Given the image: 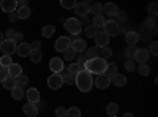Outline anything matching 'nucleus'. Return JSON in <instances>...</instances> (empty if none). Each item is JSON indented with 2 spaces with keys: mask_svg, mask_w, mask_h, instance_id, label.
Listing matches in <instances>:
<instances>
[{
  "mask_svg": "<svg viewBox=\"0 0 158 117\" xmlns=\"http://www.w3.org/2000/svg\"><path fill=\"white\" fill-rule=\"evenodd\" d=\"M74 86L81 90V92H90L92 86H94V77H92V74L89 71L82 70L74 76Z\"/></svg>",
  "mask_w": 158,
  "mask_h": 117,
  "instance_id": "obj_1",
  "label": "nucleus"
},
{
  "mask_svg": "<svg viewBox=\"0 0 158 117\" xmlns=\"http://www.w3.org/2000/svg\"><path fill=\"white\" fill-rule=\"evenodd\" d=\"M106 68H108V62L101 57L87 60L85 63V71H89L90 74H97V76L103 74V73H106Z\"/></svg>",
  "mask_w": 158,
  "mask_h": 117,
  "instance_id": "obj_2",
  "label": "nucleus"
},
{
  "mask_svg": "<svg viewBox=\"0 0 158 117\" xmlns=\"http://www.w3.org/2000/svg\"><path fill=\"white\" fill-rule=\"evenodd\" d=\"M65 24V29H67V32H70L71 35H79L82 32V25L79 24V21L76 18H68L63 21Z\"/></svg>",
  "mask_w": 158,
  "mask_h": 117,
  "instance_id": "obj_3",
  "label": "nucleus"
},
{
  "mask_svg": "<svg viewBox=\"0 0 158 117\" xmlns=\"http://www.w3.org/2000/svg\"><path fill=\"white\" fill-rule=\"evenodd\" d=\"M103 32L106 33L109 38H111V36H117L118 33H120V25H118L115 21L109 19V21L104 22V25H103Z\"/></svg>",
  "mask_w": 158,
  "mask_h": 117,
  "instance_id": "obj_4",
  "label": "nucleus"
},
{
  "mask_svg": "<svg viewBox=\"0 0 158 117\" xmlns=\"http://www.w3.org/2000/svg\"><path fill=\"white\" fill-rule=\"evenodd\" d=\"M71 48V40L68 36H60L57 38V41L54 44V49L59 51V52H65V51H68Z\"/></svg>",
  "mask_w": 158,
  "mask_h": 117,
  "instance_id": "obj_5",
  "label": "nucleus"
},
{
  "mask_svg": "<svg viewBox=\"0 0 158 117\" xmlns=\"http://www.w3.org/2000/svg\"><path fill=\"white\" fill-rule=\"evenodd\" d=\"M16 48L18 44L13 41V40H3V43L0 44V51H2L3 56H11L16 52Z\"/></svg>",
  "mask_w": 158,
  "mask_h": 117,
  "instance_id": "obj_6",
  "label": "nucleus"
},
{
  "mask_svg": "<svg viewBox=\"0 0 158 117\" xmlns=\"http://www.w3.org/2000/svg\"><path fill=\"white\" fill-rule=\"evenodd\" d=\"M63 86V79H62V74H56L52 73L49 77H48V87L52 89V90H57Z\"/></svg>",
  "mask_w": 158,
  "mask_h": 117,
  "instance_id": "obj_7",
  "label": "nucleus"
},
{
  "mask_svg": "<svg viewBox=\"0 0 158 117\" xmlns=\"http://www.w3.org/2000/svg\"><path fill=\"white\" fill-rule=\"evenodd\" d=\"M71 51H74L76 54H82L85 52V49H87V41L84 40V38H76V40L71 41Z\"/></svg>",
  "mask_w": 158,
  "mask_h": 117,
  "instance_id": "obj_8",
  "label": "nucleus"
},
{
  "mask_svg": "<svg viewBox=\"0 0 158 117\" xmlns=\"http://www.w3.org/2000/svg\"><path fill=\"white\" fill-rule=\"evenodd\" d=\"M94 84L97 86V89H101V90H104V89H108V87L111 86V77H109L106 73L98 74V76H97V79L94 81Z\"/></svg>",
  "mask_w": 158,
  "mask_h": 117,
  "instance_id": "obj_9",
  "label": "nucleus"
},
{
  "mask_svg": "<svg viewBox=\"0 0 158 117\" xmlns=\"http://www.w3.org/2000/svg\"><path fill=\"white\" fill-rule=\"evenodd\" d=\"M49 68H51V71H52V73L60 74V73L65 70V67H63V60H62L60 57H54V59H51V62H49Z\"/></svg>",
  "mask_w": 158,
  "mask_h": 117,
  "instance_id": "obj_10",
  "label": "nucleus"
},
{
  "mask_svg": "<svg viewBox=\"0 0 158 117\" xmlns=\"http://www.w3.org/2000/svg\"><path fill=\"white\" fill-rule=\"evenodd\" d=\"M149 49L147 48H141V49H136V54H135V59L133 60H136L139 65L141 63H146L147 60H149Z\"/></svg>",
  "mask_w": 158,
  "mask_h": 117,
  "instance_id": "obj_11",
  "label": "nucleus"
},
{
  "mask_svg": "<svg viewBox=\"0 0 158 117\" xmlns=\"http://www.w3.org/2000/svg\"><path fill=\"white\" fill-rule=\"evenodd\" d=\"M74 13H76V15L77 16H87L89 15V13H90V5L87 3V2H79V3H76L74 5Z\"/></svg>",
  "mask_w": 158,
  "mask_h": 117,
  "instance_id": "obj_12",
  "label": "nucleus"
},
{
  "mask_svg": "<svg viewBox=\"0 0 158 117\" xmlns=\"http://www.w3.org/2000/svg\"><path fill=\"white\" fill-rule=\"evenodd\" d=\"M0 10H3L5 13H15L18 10V5H16V0H3L0 2Z\"/></svg>",
  "mask_w": 158,
  "mask_h": 117,
  "instance_id": "obj_13",
  "label": "nucleus"
},
{
  "mask_svg": "<svg viewBox=\"0 0 158 117\" xmlns=\"http://www.w3.org/2000/svg\"><path fill=\"white\" fill-rule=\"evenodd\" d=\"M94 40H95V43H97V44H95L97 48H106V46L109 44V36L104 33V32H98Z\"/></svg>",
  "mask_w": 158,
  "mask_h": 117,
  "instance_id": "obj_14",
  "label": "nucleus"
},
{
  "mask_svg": "<svg viewBox=\"0 0 158 117\" xmlns=\"http://www.w3.org/2000/svg\"><path fill=\"white\" fill-rule=\"evenodd\" d=\"M25 97H27L29 103H33V105H36V103H38L40 100H41V95H40L38 89H35V87L29 89L27 92H25Z\"/></svg>",
  "mask_w": 158,
  "mask_h": 117,
  "instance_id": "obj_15",
  "label": "nucleus"
},
{
  "mask_svg": "<svg viewBox=\"0 0 158 117\" xmlns=\"http://www.w3.org/2000/svg\"><path fill=\"white\" fill-rule=\"evenodd\" d=\"M30 52H32V48H30L29 43H21V44H18V48H16V54H18L19 57H29Z\"/></svg>",
  "mask_w": 158,
  "mask_h": 117,
  "instance_id": "obj_16",
  "label": "nucleus"
},
{
  "mask_svg": "<svg viewBox=\"0 0 158 117\" xmlns=\"http://www.w3.org/2000/svg\"><path fill=\"white\" fill-rule=\"evenodd\" d=\"M125 41H127L128 46H136V43L139 41V33H138L136 30H130V32H127V35H125Z\"/></svg>",
  "mask_w": 158,
  "mask_h": 117,
  "instance_id": "obj_17",
  "label": "nucleus"
},
{
  "mask_svg": "<svg viewBox=\"0 0 158 117\" xmlns=\"http://www.w3.org/2000/svg\"><path fill=\"white\" fill-rule=\"evenodd\" d=\"M118 11H120V10H118V6L115 3H106V5H103V13H106L109 18H115Z\"/></svg>",
  "mask_w": 158,
  "mask_h": 117,
  "instance_id": "obj_18",
  "label": "nucleus"
},
{
  "mask_svg": "<svg viewBox=\"0 0 158 117\" xmlns=\"http://www.w3.org/2000/svg\"><path fill=\"white\" fill-rule=\"evenodd\" d=\"M22 111H24V114H27L29 117H35L40 112L36 105H33V103H25V105L22 106Z\"/></svg>",
  "mask_w": 158,
  "mask_h": 117,
  "instance_id": "obj_19",
  "label": "nucleus"
},
{
  "mask_svg": "<svg viewBox=\"0 0 158 117\" xmlns=\"http://www.w3.org/2000/svg\"><path fill=\"white\" fill-rule=\"evenodd\" d=\"M22 74V67L19 63H15L13 62L10 67H8V76H11V77H18V76H21Z\"/></svg>",
  "mask_w": 158,
  "mask_h": 117,
  "instance_id": "obj_20",
  "label": "nucleus"
},
{
  "mask_svg": "<svg viewBox=\"0 0 158 117\" xmlns=\"http://www.w3.org/2000/svg\"><path fill=\"white\" fill-rule=\"evenodd\" d=\"M111 84H114L115 87H123L127 84V77L123 74H120V73H117V74H114L111 77Z\"/></svg>",
  "mask_w": 158,
  "mask_h": 117,
  "instance_id": "obj_21",
  "label": "nucleus"
},
{
  "mask_svg": "<svg viewBox=\"0 0 158 117\" xmlns=\"http://www.w3.org/2000/svg\"><path fill=\"white\" fill-rule=\"evenodd\" d=\"M98 52H100V48H97V46H92V48H87L85 49V57H87V60H92V59H97L98 57Z\"/></svg>",
  "mask_w": 158,
  "mask_h": 117,
  "instance_id": "obj_22",
  "label": "nucleus"
},
{
  "mask_svg": "<svg viewBox=\"0 0 158 117\" xmlns=\"http://www.w3.org/2000/svg\"><path fill=\"white\" fill-rule=\"evenodd\" d=\"M11 97H13V100H22L24 97H25V92H24V89L22 87H19V86H16L15 89L11 90Z\"/></svg>",
  "mask_w": 158,
  "mask_h": 117,
  "instance_id": "obj_23",
  "label": "nucleus"
},
{
  "mask_svg": "<svg viewBox=\"0 0 158 117\" xmlns=\"http://www.w3.org/2000/svg\"><path fill=\"white\" fill-rule=\"evenodd\" d=\"M16 13H18V18H19V19H29L30 15H32V11H30L29 6H25V8H18Z\"/></svg>",
  "mask_w": 158,
  "mask_h": 117,
  "instance_id": "obj_24",
  "label": "nucleus"
},
{
  "mask_svg": "<svg viewBox=\"0 0 158 117\" xmlns=\"http://www.w3.org/2000/svg\"><path fill=\"white\" fill-rule=\"evenodd\" d=\"M2 86L5 87V89H10V90H13L18 84H16V77H11V76H6V79L2 82Z\"/></svg>",
  "mask_w": 158,
  "mask_h": 117,
  "instance_id": "obj_25",
  "label": "nucleus"
},
{
  "mask_svg": "<svg viewBox=\"0 0 158 117\" xmlns=\"http://www.w3.org/2000/svg\"><path fill=\"white\" fill-rule=\"evenodd\" d=\"M41 33H43L44 38H51L52 35L56 33V27H54V25H51V24H48V25H44V27H43Z\"/></svg>",
  "mask_w": 158,
  "mask_h": 117,
  "instance_id": "obj_26",
  "label": "nucleus"
},
{
  "mask_svg": "<svg viewBox=\"0 0 158 117\" xmlns=\"http://www.w3.org/2000/svg\"><path fill=\"white\" fill-rule=\"evenodd\" d=\"M90 13H94L95 16H103V5L101 3H92L90 5Z\"/></svg>",
  "mask_w": 158,
  "mask_h": 117,
  "instance_id": "obj_27",
  "label": "nucleus"
},
{
  "mask_svg": "<svg viewBox=\"0 0 158 117\" xmlns=\"http://www.w3.org/2000/svg\"><path fill=\"white\" fill-rule=\"evenodd\" d=\"M85 63H87V57H85L84 52L76 56V65H77V67L81 68V70H85Z\"/></svg>",
  "mask_w": 158,
  "mask_h": 117,
  "instance_id": "obj_28",
  "label": "nucleus"
},
{
  "mask_svg": "<svg viewBox=\"0 0 158 117\" xmlns=\"http://www.w3.org/2000/svg\"><path fill=\"white\" fill-rule=\"evenodd\" d=\"M104 22H106V19H104L103 16H95L94 19H92V25H94L97 30H98V29H103Z\"/></svg>",
  "mask_w": 158,
  "mask_h": 117,
  "instance_id": "obj_29",
  "label": "nucleus"
},
{
  "mask_svg": "<svg viewBox=\"0 0 158 117\" xmlns=\"http://www.w3.org/2000/svg\"><path fill=\"white\" fill-rule=\"evenodd\" d=\"M111 56H112V51H111V48H109V46H106V48H100L98 57H101V59H104V60H108Z\"/></svg>",
  "mask_w": 158,
  "mask_h": 117,
  "instance_id": "obj_30",
  "label": "nucleus"
},
{
  "mask_svg": "<svg viewBox=\"0 0 158 117\" xmlns=\"http://www.w3.org/2000/svg\"><path fill=\"white\" fill-rule=\"evenodd\" d=\"M29 57H30L32 63H40L41 59H43V52H41V51H32Z\"/></svg>",
  "mask_w": 158,
  "mask_h": 117,
  "instance_id": "obj_31",
  "label": "nucleus"
},
{
  "mask_svg": "<svg viewBox=\"0 0 158 117\" xmlns=\"http://www.w3.org/2000/svg\"><path fill=\"white\" fill-rule=\"evenodd\" d=\"M62 79H63V84H68V86H73L74 84V76H71L68 71H62Z\"/></svg>",
  "mask_w": 158,
  "mask_h": 117,
  "instance_id": "obj_32",
  "label": "nucleus"
},
{
  "mask_svg": "<svg viewBox=\"0 0 158 117\" xmlns=\"http://www.w3.org/2000/svg\"><path fill=\"white\" fill-rule=\"evenodd\" d=\"M81 115H82L81 109H79L77 106H71V108L67 109V115H65V117H81Z\"/></svg>",
  "mask_w": 158,
  "mask_h": 117,
  "instance_id": "obj_33",
  "label": "nucleus"
},
{
  "mask_svg": "<svg viewBox=\"0 0 158 117\" xmlns=\"http://www.w3.org/2000/svg\"><path fill=\"white\" fill-rule=\"evenodd\" d=\"M135 54H136V46H128L125 49V57L127 60H133L135 59Z\"/></svg>",
  "mask_w": 158,
  "mask_h": 117,
  "instance_id": "obj_34",
  "label": "nucleus"
},
{
  "mask_svg": "<svg viewBox=\"0 0 158 117\" xmlns=\"http://www.w3.org/2000/svg\"><path fill=\"white\" fill-rule=\"evenodd\" d=\"M117 63H114V62H111V63H108V68H106V74L109 76V77H112L114 74H117Z\"/></svg>",
  "mask_w": 158,
  "mask_h": 117,
  "instance_id": "obj_35",
  "label": "nucleus"
},
{
  "mask_svg": "<svg viewBox=\"0 0 158 117\" xmlns=\"http://www.w3.org/2000/svg\"><path fill=\"white\" fill-rule=\"evenodd\" d=\"M106 112H108L109 115H117V112H118V105H117V103H109V105L106 106Z\"/></svg>",
  "mask_w": 158,
  "mask_h": 117,
  "instance_id": "obj_36",
  "label": "nucleus"
},
{
  "mask_svg": "<svg viewBox=\"0 0 158 117\" xmlns=\"http://www.w3.org/2000/svg\"><path fill=\"white\" fill-rule=\"evenodd\" d=\"M144 29H156V21H155V18H147L146 21H144V25H142Z\"/></svg>",
  "mask_w": 158,
  "mask_h": 117,
  "instance_id": "obj_37",
  "label": "nucleus"
},
{
  "mask_svg": "<svg viewBox=\"0 0 158 117\" xmlns=\"http://www.w3.org/2000/svg\"><path fill=\"white\" fill-rule=\"evenodd\" d=\"M138 73L141 74V76H149V73H150V67L147 63H141L139 67H138Z\"/></svg>",
  "mask_w": 158,
  "mask_h": 117,
  "instance_id": "obj_38",
  "label": "nucleus"
},
{
  "mask_svg": "<svg viewBox=\"0 0 158 117\" xmlns=\"http://www.w3.org/2000/svg\"><path fill=\"white\" fill-rule=\"evenodd\" d=\"M97 33H98V30L94 27V25H87V27H85V36L87 38H95Z\"/></svg>",
  "mask_w": 158,
  "mask_h": 117,
  "instance_id": "obj_39",
  "label": "nucleus"
},
{
  "mask_svg": "<svg viewBox=\"0 0 158 117\" xmlns=\"http://www.w3.org/2000/svg\"><path fill=\"white\" fill-rule=\"evenodd\" d=\"M76 52L74 51H71V49H68V51H65L63 52V60H67V62H73L74 59H76Z\"/></svg>",
  "mask_w": 158,
  "mask_h": 117,
  "instance_id": "obj_40",
  "label": "nucleus"
},
{
  "mask_svg": "<svg viewBox=\"0 0 158 117\" xmlns=\"http://www.w3.org/2000/svg\"><path fill=\"white\" fill-rule=\"evenodd\" d=\"M11 63H13L11 56H2V57H0V67H5V68H8Z\"/></svg>",
  "mask_w": 158,
  "mask_h": 117,
  "instance_id": "obj_41",
  "label": "nucleus"
},
{
  "mask_svg": "<svg viewBox=\"0 0 158 117\" xmlns=\"http://www.w3.org/2000/svg\"><path fill=\"white\" fill-rule=\"evenodd\" d=\"M74 5H76L74 0H60V6L65 10H71V8H74Z\"/></svg>",
  "mask_w": 158,
  "mask_h": 117,
  "instance_id": "obj_42",
  "label": "nucleus"
},
{
  "mask_svg": "<svg viewBox=\"0 0 158 117\" xmlns=\"http://www.w3.org/2000/svg\"><path fill=\"white\" fill-rule=\"evenodd\" d=\"M16 84H18L19 87H24V86H27V84H29V77H27V76H24V74L18 76V77H16Z\"/></svg>",
  "mask_w": 158,
  "mask_h": 117,
  "instance_id": "obj_43",
  "label": "nucleus"
},
{
  "mask_svg": "<svg viewBox=\"0 0 158 117\" xmlns=\"http://www.w3.org/2000/svg\"><path fill=\"white\" fill-rule=\"evenodd\" d=\"M67 71H68V73H70L71 76H76V74H77L79 71H82V70L79 68L76 63H70V65H68V70H67Z\"/></svg>",
  "mask_w": 158,
  "mask_h": 117,
  "instance_id": "obj_44",
  "label": "nucleus"
},
{
  "mask_svg": "<svg viewBox=\"0 0 158 117\" xmlns=\"http://www.w3.org/2000/svg\"><path fill=\"white\" fill-rule=\"evenodd\" d=\"M147 11L155 18V16H156V13H158V3H156V2H152V3L147 6Z\"/></svg>",
  "mask_w": 158,
  "mask_h": 117,
  "instance_id": "obj_45",
  "label": "nucleus"
},
{
  "mask_svg": "<svg viewBox=\"0 0 158 117\" xmlns=\"http://www.w3.org/2000/svg\"><path fill=\"white\" fill-rule=\"evenodd\" d=\"M125 70L130 71V73H131V71H135V70H136V63H135V60H127V62H125Z\"/></svg>",
  "mask_w": 158,
  "mask_h": 117,
  "instance_id": "obj_46",
  "label": "nucleus"
},
{
  "mask_svg": "<svg viewBox=\"0 0 158 117\" xmlns=\"http://www.w3.org/2000/svg\"><path fill=\"white\" fill-rule=\"evenodd\" d=\"M115 18H117V21H115V22H117L118 25H120L122 22H125V21H127V15H125V13H123V11H118Z\"/></svg>",
  "mask_w": 158,
  "mask_h": 117,
  "instance_id": "obj_47",
  "label": "nucleus"
},
{
  "mask_svg": "<svg viewBox=\"0 0 158 117\" xmlns=\"http://www.w3.org/2000/svg\"><path fill=\"white\" fill-rule=\"evenodd\" d=\"M67 115V108H63V106H59L56 109V117H65Z\"/></svg>",
  "mask_w": 158,
  "mask_h": 117,
  "instance_id": "obj_48",
  "label": "nucleus"
},
{
  "mask_svg": "<svg viewBox=\"0 0 158 117\" xmlns=\"http://www.w3.org/2000/svg\"><path fill=\"white\" fill-rule=\"evenodd\" d=\"M6 76H8V68L0 67V82H3L6 79Z\"/></svg>",
  "mask_w": 158,
  "mask_h": 117,
  "instance_id": "obj_49",
  "label": "nucleus"
},
{
  "mask_svg": "<svg viewBox=\"0 0 158 117\" xmlns=\"http://www.w3.org/2000/svg\"><path fill=\"white\" fill-rule=\"evenodd\" d=\"M149 54H152V56H158V43H156V41H153V43L150 44Z\"/></svg>",
  "mask_w": 158,
  "mask_h": 117,
  "instance_id": "obj_50",
  "label": "nucleus"
},
{
  "mask_svg": "<svg viewBox=\"0 0 158 117\" xmlns=\"http://www.w3.org/2000/svg\"><path fill=\"white\" fill-rule=\"evenodd\" d=\"M30 48H32V51H41V41L35 40V41L30 44Z\"/></svg>",
  "mask_w": 158,
  "mask_h": 117,
  "instance_id": "obj_51",
  "label": "nucleus"
},
{
  "mask_svg": "<svg viewBox=\"0 0 158 117\" xmlns=\"http://www.w3.org/2000/svg\"><path fill=\"white\" fill-rule=\"evenodd\" d=\"M22 38H24L22 32H16V33H15V36H13V41H15V43L18 44L19 41H22Z\"/></svg>",
  "mask_w": 158,
  "mask_h": 117,
  "instance_id": "obj_52",
  "label": "nucleus"
},
{
  "mask_svg": "<svg viewBox=\"0 0 158 117\" xmlns=\"http://www.w3.org/2000/svg\"><path fill=\"white\" fill-rule=\"evenodd\" d=\"M15 33H16V30H15V29H8V30L5 32L6 40H13V36H15Z\"/></svg>",
  "mask_w": 158,
  "mask_h": 117,
  "instance_id": "obj_53",
  "label": "nucleus"
},
{
  "mask_svg": "<svg viewBox=\"0 0 158 117\" xmlns=\"http://www.w3.org/2000/svg\"><path fill=\"white\" fill-rule=\"evenodd\" d=\"M19 18H18V13L15 11V13H10V15H8V21L10 22H16Z\"/></svg>",
  "mask_w": 158,
  "mask_h": 117,
  "instance_id": "obj_54",
  "label": "nucleus"
},
{
  "mask_svg": "<svg viewBox=\"0 0 158 117\" xmlns=\"http://www.w3.org/2000/svg\"><path fill=\"white\" fill-rule=\"evenodd\" d=\"M16 5H18V8H25L29 5V2L27 0H16Z\"/></svg>",
  "mask_w": 158,
  "mask_h": 117,
  "instance_id": "obj_55",
  "label": "nucleus"
},
{
  "mask_svg": "<svg viewBox=\"0 0 158 117\" xmlns=\"http://www.w3.org/2000/svg\"><path fill=\"white\" fill-rule=\"evenodd\" d=\"M77 21H79V24H81V25H85V27L89 25V18L87 16H82L81 19H77Z\"/></svg>",
  "mask_w": 158,
  "mask_h": 117,
  "instance_id": "obj_56",
  "label": "nucleus"
},
{
  "mask_svg": "<svg viewBox=\"0 0 158 117\" xmlns=\"http://www.w3.org/2000/svg\"><path fill=\"white\" fill-rule=\"evenodd\" d=\"M123 117H135V115L131 114V112H125V114H123Z\"/></svg>",
  "mask_w": 158,
  "mask_h": 117,
  "instance_id": "obj_57",
  "label": "nucleus"
},
{
  "mask_svg": "<svg viewBox=\"0 0 158 117\" xmlns=\"http://www.w3.org/2000/svg\"><path fill=\"white\" fill-rule=\"evenodd\" d=\"M3 43V33H0V44Z\"/></svg>",
  "mask_w": 158,
  "mask_h": 117,
  "instance_id": "obj_58",
  "label": "nucleus"
},
{
  "mask_svg": "<svg viewBox=\"0 0 158 117\" xmlns=\"http://www.w3.org/2000/svg\"><path fill=\"white\" fill-rule=\"evenodd\" d=\"M108 117H117V115H108Z\"/></svg>",
  "mask_w": 158,
  "mask_h": 117,
  "instance_id": "obj_59",
  "label": "nucleus"
}]
</instances>
